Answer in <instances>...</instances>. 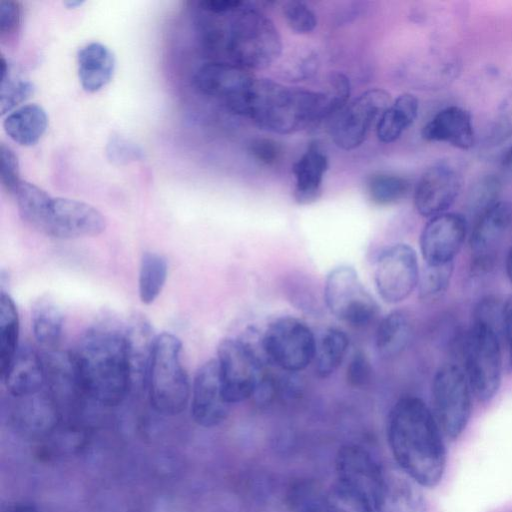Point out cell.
<instances>
[{
  "instance_id": "obj_45",
  "label": "cell",
  "mask_w": 512,
  "mask_h": 512,
  "mask_svg": "<svg viewBox=\"0 0 512 512\" xmlns=\"http://www.w3.org/2000/svg\"><path fill=\"white\" fill-rule=\"evenodd\" d=\"M372 372L369 359L362 351H358L347 366L346 380L354 388H363L371 382Z\"/></svg>"
},
{
  "instance_id": "obj_19",
  "label": "cell",
  "mask_w": 512,
  "mask_h": 512,
  "mask_svg": "<svg viewBox=\"0 0 512 512\" xmlns=\"http://www.w3.org/2000/svg\"><path fill=\"white\" fill-rule=\"evenodd\" d=\"M255 79L250 70L244 67L215 61L198 69L194 83L200 92L222 99L229 108L244 96Z\"/></svg>"
},
{
  "instance_id": "obj_25",
  "label": "cell",
  "mask_w": 512,
  "mask_h": 512,
  "mask_svg": "<svg viewBox=\"0 0 512 512\" xmlns=\"http://www.w3.org/2000/svg\"><path fill=\"white\" fill-rule=\"evenodd\" d=\"M417 485L406 474H385L376 512H427L425 497Z\"/></svg>"
},
{
  "instance_id": "obj_33",
  "label": "cell",
  "mask_w": 512,
  "mask_h": 512,
  "mask_svg": "<svg viewBox=\"0 0 512 512\" xmlns=\"http://www.w3.org/2000/svg\"><path fill=\"white\" fill-rule=\"evenodd\" d=\"M14 195L22 219L40 231L51 196L27 181H21Z\"/></svg>"
},
{
  "instance_id": "obj_1",
  "label": "cell",
  "mask_w": 512,
  "mask_h": 512,
  "mask_svg": "<svg viewBox=\"0 0 512 512\" xmlns=\"http://www.w3.org/2000/svg\"><path fill=\"white\" fill-rule=\"evenodd\" d=\"M387 438L404 474L420 486L438 485L446 466L445 446L438 422L422 399L404 396L393 405Z\"/></svg>"
},
{
  "instance_id": "obj_13",
  "label": "cell",
  "mask_w": 512,
  "mask_h": 512,
  "mask_svg": "<svg viewBox=\"0 0 512 512\" xmlns=\"http://www.w3.org/2000/svg\"><path fill=\"white\" fill-rule=\"evenodd\" d=\"M338 482L365 499L376 511L385 474L371 453L357 444L342 446L336 455Z\"/></svg>"
},
{
  "instance_id": "obj_16",
  "label": "cell",
  "mask_w": 512,
  "mask_h": 512,
  "mask_svg": "<svg viewBox=\"0 0 512 512\" xmlns=\"http://www.w3.org/2000/svg\"><path fill=\"white\" fill-rule=\"evenodd\" d=\"M191 396V413L197 424L214 427L226 419L231 404L225 399L216 359L198 369Z\"/></svg>"
},
{
  "instance_id": "obj_9",
  "label": "cell",
  "mask_w": 512,
  "mask_h": 512,
  "mask_svg": "<svg viewBox=\"0 0 512 512\" xmlns=\"http://www.w3.org/2000/svg\"><path fill=\"white\" fill-rule=\"evenodd\" d=\"M431 392L440 429L449 438H457L471 415V388L465 372L454 364L441 366L433 377Z\"/></svg>"
},
{
  "instance_id": "obj_14",
  "label": "cell",
  "mask_w": 512,
  "mask_h": 512,
  "mask_svg": "<svg viewBox=\"0 0 512 512\" xmlns=\"http://www.w3.org/2000/svg\"><path fill=\"white\" fill-rule=\"evenodd\" d=\"M103 215L82 201L51 197L40 232L61 239L91 237L105 230Z\"/></svg>"
},
{
  "instance_id": "obj_6",
  "label": "cell",
  "mask_w": 512,
  "mask_h": 512,
  "mask_svg": "<svg viewBox=\"0 0 512 512\" xmlns=\"http://www.w3.org/2000/svg\"><path fill=\"white\" fill-rule=\"evenodd\" d=\"M465 368L471 391L479 401L491 400L499 390L502 357L499 332L474 320L465 342Z\"/></svg>"
},
{
  "instance_id": "obj_4",
  "label": "cell",
  "mask_w": 512,
  "mask_h": 512,
  "mask_svg": "<svg viewBox=\"0 0 512 512\" xmlns=\"http://www.w3.org/2000/svg\"><path fill=\"white\" fill-rule=\"evenodd\" d=\"M234 64L248 70L269 67L282 52L274 23L262 12L242 7L223 27V48Z\"/></svg>"
},
{
  "instance_id": "obj_15",
  "label": "cell",
  "mask_w": 512,
  "mask_h": 512,
  "mask_svg": "<svg viewBox=\"0 0 512 512\" xmlns=\"http://www.w3.org/2000/svg\"><path fill=\"white\" fill-rule=\"evenodd\" d=\"M467 234V222L459 213L445 212L430 218L420 235L426 265L453 263Z\"/></svg>"
},
{
  "instance_id": "obj_31",
  "label": "cell",
  "mask_w": 512,
  "mask_h": 512,
  "mask_svg": "<svg viewBox=\"0 0 512 512\" xmlns=\"http://www.w3.org/2000/svg\"><path fill=\"white\" fill-rule=\"evenodd\" d=\"M19 316L13 299L1 291L0 296V374L8 368L18 348Z\"/></svg>"
},
{
  "instance_id": "obj_39",
  "label": "cell",
  "mask_w": 512,
  "mask_h": 512,
  "mask_svg": "<svg viewBox=\"0 0 512 512\" xmlns=\"http://www.w3.org/2000/svg\"><path fill=\"white\" fill-rule=\"evenodd\" d=\"M283 17L287 26L298 34H308L317 26L313 10L302 1H289L283 6Z\"/></svg>"
},
{
  "instance_id": "obj_43",
  "label": "cell",
  "mask_w": 512,
  "mask_h": 512,
  "mask_svg": "<svg viewBox=\"0 0 512 512\" xmlns=\"http://www.w3.org/2000/svg\"><path fill=\"white\" fill-rule=\"evenodd\" d=\"M21 24V6L17 1L0 2V39L10 40L15 37Z\"/></svg>"
},
{
  "instance_id": "obj_52",
  "label": "cell",
  "mask_w": 512,
  "mask_h": 512,
  "mask_svg": "<svg viewBox=\"0 0 512 512\" xmlns=\"http://www.w3.org/2000/svg\"><path fill=\"white\" fill-rule=\"evenodd\" d=\"M82 3H83V2H81V1H68V2H66L65 4H66L69 8H71V7H72V8H74V7L78 6V5H81Z\"/></svg>"
},
{
  "instance_id": "obj_12",
  "label": "cell",
  "mask_w": 512,
  "mask_h": 512,
  "mask_svg": "<svg viewBox=\"0 0 512 512\" xmlns=\"http://www.w3.org/2000/svg\"><path fill=\"white\" fill-rule=\"evenodd\" d=\"M420 270L416 252L403 243L385 248L374 266V283L380 297L387 303L404 301L418 286Z\"/></svg>"
},
{
  "instance_id": "obj_21",
  "label": "cell",
  "mask_w": 512,
  "mask_h": 512,
  "mask_svg": "<svg viewBox=\"0 0 512 512\" xmlns=\"http://www.w3.org/2000/svg\"><path fill=\"white\" fill-rule=\"evenodd\" d=\"M422 138L430 142H444L467 150L475 141L471 114L459 106H449L439 111L422 128Z\"/></svg>"
},
{
  "instance_id": "obj_36",
  "label": "cell",
  "mask_w": 512,
  "mask_h": 512,
  "mask_svg": "<svg viewBox=\"0 0 512 512\" xmlns=\"http://www.w3.org/2000/svg\"><path fill=\"white\" fill-rule=\"evenodd\" d=\"M453 272V263L445 265H426L420 273L418 287L423 300H435L441 297L449 287Z\"/></svg>"
},
{
  "instance_id": "obj_47",
  "label": "cell",
  "mask_w": 512,
  "mask_h": 512,
  "mask_svg": "<svg viewBox=\"0 0 512 512\" xmlns=\"http://www.w3.org/2000/svg\"><path fill=\"white\" fill-rule=\"evenodd\" d=\"M503 335L506 340L509 365L512 369V296L504 303Z\"/></svg>"
},
{
  "instance_id": "obj_28",
  "label": "cell",
  "mask_w": 512,
  "mask_h": 512,
  "mask_svg": "<svg viewBox=\"0 0 512 512\" xmlns=\"http://www.w3.org/2000/svg\"><path fill=\"white\" fill-rule=\"evenodd\" d=\"M418 109L419 102L413 94L399 95L384 111L376 125L378 139L383 143L395 142L414 123Z\"/></svg>"
},
{
  "instance_id": "obj_34",
  "label": "cell",
  "mask_w": 512,
  "mask_h": 512,
  "mask_svg": "<svg viewBox=\"0 0 512 512\" xmlns=\"http://www.w3.org/2000/svg\"><path fill=\"white\" fill-rule=\"evenodd\" d=\"M409 182L400 176L388 173H376L367 180V193L375 205L387 206L405 197Z\"/></svg>"
},
{
  "instance_id": "obj_18",
  "label": "cell",
  "mask_w": 512,
  "mask_h": 512,
  "mask_svg": "<svg viewBox=\"0 0 512 512\" xmlns=\"http://www.w3.org/2000/svg\"><path fill=\"white\" fill-rule=\"evenodd\" d=\"M512 223V205L498 201L482 211L473 225L469 244L476 269H487L494 253Z\"/></svg>"
},
{
  "instance_id": "obj_37",
  "label": "cell",
  "mask_w": 512,
  "mask_h": 512,
  "mask_svg": "<svg viewBox=\"0 0 512 512\" xmlns=\"http://www.w3.org/2000/svg\"><path fill=\"white\" fill-rule=\"evenodd\" d=\"M351 85L348 77L341 72H333L327 81V90L323 92L325 97L324 119L332 120L349 103Z\"/></svg>"
},
{
  "instance_id": "obj_50",
  "label": "cell",
  "mask_w": 512,
  "mask_h": 512,
  "mask_svg": "<svg viewBox=\"0 0 512 512\" xmlns=\"http://www.w3.org/2000/svg\"><path fill=\"white\" fill-rule=\"evenodd\" d=\"M9 512H37L33 506L30 505H16L12 507Z\"/></svg>"
},
{
  "instance_id": "obj_49",
  "label": "cell",
  "mask_w": 512,
  "mask_h": 512,
  "mask_svg": "<svg viewBox=\"0 0 512 512\" xmlns=\"http://www.w3.org/2000/svg\"><path fill=\"white\" fill-rule=\"evenodd\" d=\"M505 269H506L507 277H508L510 283L512 284V246L510 247V249L507 253V256H506Z\"/></svg>"
},
{
  "instance_id": "obj_5",
  "label": "cell",
  "mask_w": 512,
  "mask_h": 512,
  "mask_svg": "<svg viewBox=\"0 0 512 512\" xmlns=\"http://www.w3.org/2000/svg\"><path fill=\"white\" fill-rule=\"evenodd\" d=\"M181 351V341L175 335L166 332L157 336L147 384L152 406L166 416L180 414L190 397Z\"/></svg>"
},
{
  "instance_id": "obj_42",
  "label": "cell",
  "mask_w": 512,
  "mask_h": 512,
  "mask_svg": "<svg viewBox=\"0 0 512 512\" xmlns=\"http://www.w3.org/2000/svg\"><path fill=\"white\" fill-rule=\"evenodd\" d=\"M1 156V184L3 188L14 194L21 183L19 161L15 152L4 143L0 148Z\"/></svg>"
},
{
  "instance_id": "obj_35",
  "label": "cell",
  "mask_w": 512,
  "mask_h": 512,
  "mask_svg": "<svg viewBox=\"0 0 512 512\" xmlns=\"http://www.w3.org/2000/svg\"><path fill=\"white\" fill-rule=\"evenodd\" d=\"M0 67V105L1 114L4 115L27 99L33 93L34 87L30 81L12 74L9 63L3 55Z\"/></svg>"
},
{
  "instance_id": "obj_2",
  "label": "cell",
  "mask_w": 512,
  "mask_h": 512,
  "mask_svg": "<svg viewBox=\"0 0 512 512\" xmlns=\"http://www.w3.org/2000/svg\"><path fill=\"white\" fill-rule=\"evenodd\" d=\"M71 356L81 391L97 403L117 406L132 389L121 331L94 327L84 334Z\"/></svg>"
},
{
  "instance_id": "obj_38",
  "label": "cell",
  "mask_w": 512,
  "mask_h": 512,
  "mask_svg": "<svg viewBox=\"0 0 512 512\" xmlns=\"http://www.w3.org/2000/svg\"><path fill=\"white\" fill-rule=\"evenodd\" d=\"M323 497L332 512H376L365 499L339 483Z\"/></svg>"
},
{
  "instance_id": "obj_41",
  "label": "cell",
  "mask_w": 512,
  "mask_h": 512,
  "mask_svg": "<svg viewBox=\"0 0 512 512\" xmlns=\"http://www.w3.org/2000/svg\"><path fill=\"white\" fill-rule=\"evenodd\" d=\"M108 159L115 164H127L143 157L142 149L123 136L113 134L106 146Z\"/></svg>"
},
{
  "instance_id": "obj_23",
  "label": "cell",
  "mask_w": 512,
  "mask_h": 512,
  "mask_svg": "<svg viewBox=\"0 0 512 512\" xmlns=\"http://www.w3.org/2000/svg\"><path fill=\"white\" fill-rule=\"evenodd\" d=\"M327 169V155L312 143L292 168L295 177L293 197L298 204H311L320 198Z\"/></svg>"
},
{
  "instance_id": "obj_10",
  "label": "cell",
  "mask_w": 512,
  "mask_h": 512,
  "mask_svg": "<svg viewBox=\"0 0 512 512\" xmlns=\"http://www.w3.org/2000/svg\"><path fill=\"white\" fill-rule=\"evenodd\" d=\"M216 360L227 402L233 404L251 398L264 376L261 358L251 344L225 338L218 345Z\"/></svg>"
},
{
  "instance_id": "obj_51",
  "label": "cell",
  "mask_w": 512,
  "mask_h": 512,
  "mask_svg": "<svg viewBox=\"0 0 512 512\" xmlns=\"http://www.w3.org/2000/svg\"><path fill=\"white\" fill-rule=\"evenodd\" d=\"M503 164L505 167L512 171V146L504 154Z\"/></svg>"
},
{
  "instance_id": "obj_44",
  "label": "cell",
  "mask_w": 512,
  "mask_h": 512,
  "mask_svg": "<svg viewBox=\"0 0 512 512\" xmlns=\"http://www.w3.org/2000/svg\"><path fill=\"white\" fill-rule=\"evenodd\" d=\"M248 152L260 164L275 165L281 158L280 144L270 138H254L248 145Z\"/></svg>"
},
{
  "instance_id": "obj_3",
  "label": "cell",
  "mask_w": 512,
  "mask_h": 512,
  "mask_svg": "<svg viewBox=\"0 0 512 512\" xmlns=\"http://www.w3.org/2000/svg\"><path fill=\"white\" fill-rule=\"evenodd\" d=\"M228 109L260 128L292 134L324 119L325 97L323 92L256 78L244 96Z\"/></svg>"
},
{
  "instance_id": "obj_24",
  "label": "cell",
  "mask_w": 512,
  "mask_h": 512,
  "mask_svg": "<svg viewBox=\"0 0 512 512\" xmlns=\"http://www.w3.org/2000/svg\"><path fill=\"white\" fill-rule=\"evenodd\" d=\"M78 76L82 88L90 93L105 87L115 70V57L104 44L91 42L82 47L77 56Z\"/></svg>"
},
{
  "instance_id": "obj_27",
  "label": "cell",
  "mask_w": 512,
  "mask_h": 512,
  "mask_svg": "<svg viewBox=\"0 0 512 512\" xmlns=\"http://www.w3.org/2000/svg\"><path fill=\"white\" fill-rule=\"evenodd\" d=\"M412 334L408 314L395 310L382 318L377 326L375 345L378 354L384 359L400 355L407 347Z\"/></svg>"
},
{
  "instance_id": "obj_30",
  "label": "cell",
  "mask_w": 512,
  "mask_h": 512,
  "mask_svg": "<svg viewBox=\"0 0 512 512\" xmlns=\"http://www.w3.org/2000/svg\"><path fill=\"white\" fill-rule=\"evenodd\" d=\"M349 347L347 335L340 329L325 330L316 343L315 372L320 378H328L342 364Z\"/></svg>"
},
{
  "instance_id": "obj_40",
  "label": "cell",
  "mask_w": 512,
  "mask_h": 512,
  "mask_svg": "<svg viewBox=\"0 0 512 512\" xmlns=\"http://www.w3.org/2000/svg\"><path fill=\"white\" fill-rule=\"evenodd\" d=\"M501 191V182L494 175H488L476 183L470 192V203L472 209H475L478 215L498 202Z\"/></svg>"
},
{
  "instance_id": "obj_29",
  "label": "cell",
  "mask_w": 512,
  "mask_h": 512,
  "mask_svg": "<svg viewBox=\"0 0 512 512\" xmlns=\"http://www.w3.org/2000/svg\"><path fill=\"white\" fill-rule=\"evenodd\" d=\"M31 322L37 342L53 350L60 342L63 328V313L58 304L49 296H41L33 303Z\"/></svg>"
},
{
  "instance_id": "obj_17",
  "label": "cell",
  "mask_w": 512,
  "mask_h": 512,
  "mask_svg": "<svg viewBox=\"0 0 512 512\" xmlns=\"http://www.w3.org/2000/svg\"><path fill=\"white\" fill-rule=\"evenodd\" d=\"M461 187L460 176L446 163L429 167L420 177L414 192V205L424 217L445 213L456 200Z\"/></svg>"
},
{
  "instance_id": "obj_22",
  "label": "cell",
  "mask_w": 512,
  "mask_h": 512,
  "mask_svg": "<svg viewBox=\"0 0 512 512\" xmlns=\"http://www.w3.org/2000/svg\"><path fill=\"white\" fill-rule=\"evenodd\" d=\"M1 378L13 397L34 395L46 381L44 361L31 347H20Z\"/></svg>"
},
{
  "instance_id": "obj_11",
  "label": "cell",
  "mask_w": 512,
  "mask_h": 512,
  "mask_svg": "<svg viewBox=\"0 0 512 512\" xmlns=\"http://www.w3.org/2000/svg\"><path fill=\"white\" fill-rule=\"evenodd\" d=\"M391 103L390 94L380 88L367 90L349 102L331 123L330 133L336 146L343 150L361 146Z\"/></svg>"
},
{
  "instance_id": "obj_48",
  "label": "cell",
  "mask_w": 512,
  "mask_h": 512,
  "mask_svg": "<svg viewBox=\"0 0 512 512\" xmlns=\"http://www.w3.org/2000/svg\"><path fill=\"white\" fill-rule=\"evenodd\" d=\"M298 512H332L324 497L311 499L303 503Z\"/></svg>"
},
{
  "instance_id": "obj_32",
  "label": "cell",
  "mask_w": 512,
  "mask_h": 512,
  "mask_svg": "<svg viewBox=\"0 0 512 512\" xmlns=\"http://www.w3.org/2000/svg\"><path fill=\"white\" fill-rule=\"evenodd\" d=\"M168 274L166 259L155 252L142 255L138 279L139 297L142 303L152 304L160 295Z\"/></svg>"
},
{
  "instance_id": "obj_8",
  "label": "cell",
  "mask_w": 512,
  "mask_h": 512,
  "mask_svg": "<svg viewBox=\"0 0 512 512\" xmlns=\"http://www.w3.org/2000/svg\"><path fill=\"white\" fill-rule=\"evenodd\" d=\"M316 343L309 326L294 317L271 322L260 341L265 358L290 373L302 371L314 361Z\"/></svg>"
},
{
  "instance_id": "obj_26",
  "label": "cell",
  "mask_w": 512,
  "mask_h": 512,
  "mask_svg": "<svg viewBox=\"0 0 512 512\" xmlns=\"http://www.w3.org/2000/svg\"><path fill=\"white\" fill-rule=\"evenodd\" d=\"M48 117L37 104L21 106L8 114L3 121L6 134L22 146H33L46 132Z\"/></svg>"
},
{
  "instance_id": "obj_46",
  "label": "cell",
  "mask_w": 512,
  "mask_h": 512,
  "mask_svg": "<svg viewBox=\"0 0 512 512\" xmlns=\"http://www.w3.org/2000/svg\"><path fill=\"white\" fill-rule=\"evenodd\" d=\"M199 8L207 13L226 15L238 11L244 2L240 0H203L198 3Z\"/></svg>"
},
{
  "instance_id": "obj_7",
  "label": "cell",
  "mask_w": 512,
  "mask_h": 512,
  "mask_svg": "<svg viewBox=\"0 0 512 512\" xmlns=\"http://www.w3.org/2000/svg\"><path fill=\"white\" fill-rule=\"evenodd\" d=\"M324 301L340 321L354 328L370 325L378 316L375 299L363 285L357 271L348 265L332 269L324 284Z\"/></svg>"
},
{
  "instance_id": "obj_20",
  "label": "cell",
  "mask_w": 512,
  "mask_h": 512,
  "mask_svg": "<svg viewBox=\"0 0 512 512\" xmlns=\"http://www.w3.org/2000/svg\"><path fill=\"white\" fill-rule=\"evenodd\" d=\"M123 333L131 387L145 385L157 337L149 320L139 313L132 315Z\"/></svg>"
}]
</instances>
